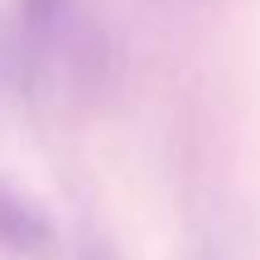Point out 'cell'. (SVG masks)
Instances as JSON below:
<instances>
[{
    "instance_id": "cell-1",
    "label": "cell",
    "mask_w": 260,
    "mask_h": 260,
    "mask_svg": "<svg viewBox=\"0 0 260 260\" xmlns=\"http://www.w3.org/2000/svg\"><path fill=\"white\" fill-rule=\"evenodd\" d=\"M0 251L15 260H53L58 255V226L29 193L0 183Z\"/></svg>"
},
{
    "instance_id": "cell-2",
    "label": "cell",
    "mask_w": 260,
    "mask_h": 260,
    "mask_svg": "<svg viewBox=\"0 0 260 260\" xmlns=\"http://www.w3.org/2000/svg\"><path fill=\"white\" fill-rule=\"evenodd\" d=\"M73 34V0H19V58L29 77H44L48 58Z\"/></svg>"
},
{
    "instance_id": "cell-3",
    "label": "cell",
    "mask_w": 260,
    "mask_h": 260,
    "mask_svg": "<svg viewBox=\"0 0 260 260\" xmlns=\"http://www.w3.org/2000/svg\"><path fill=\"white\" fill-rule=\"evenodd\" d=\"M77 260H121V251H116L106 236H96V232H87L82 241H77Z\"/></svg>"
},
{
    "instance_id": "cell-4",
    "label": "cell",
    "mask_w": 260,
    "mask_h": 260,
    "mask_svg": "<svg viewBox=\"0 0 260 260\" xmlns=\"http://www.w3.org/2000/svg\"><path fill=\"white\" fill-rule=\"evenodd\" d=\"M169 5H198V0H169Z\"/></svg>"
}]
</instances>
